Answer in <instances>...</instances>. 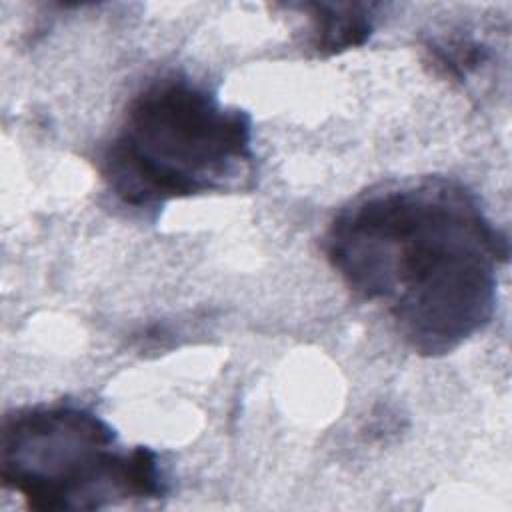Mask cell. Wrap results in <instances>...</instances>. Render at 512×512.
Returning <instances> with one entry per match:
<instances>
[{
    "label": "cell",
    "instance_id": "4",
    "mask_svg": "<svg viewBox=\"0 0 512 512\" xmlns=\"http://www.w3.org/2000/svg\"><path fill=\"white\" fill-rule=\"evenodd\" d=\"M302 10L310 22V46L318 56H334L362 46L374 32L378 4L372 2H306Z\"/></svg>",
    "mask_w": 512,
    "mask_h": 512
},
{
    "label": "cell",
    "instance_id": "1",
    "mask_svg": "<svg viewBox=\"0 0 512 512\" xmlns=\"http://www.w3.org/2000/svg\"><path fill=\"white\" fill-rule=\"evenodd\" d=\"M322 248L346 288L382 308L422 356H444L490 324L510 254L480 198L446 176L358 194L334 214Z\"/></svg>",
    "mask_w": 512,
    "mask_h": 512
},
{
    "label": "cell",
    "instance_id": "3",
    "mask_svg": "<svg viewBox=\"0 0 512 512\" xmlns=\"http://www.w3.org/2000/svg\"><path fill=\"white\" fill-rule=\"evenodd\" d=\"M0 478L42 512L94 510L166 492L156 452L122 448L106 420L74 402L34 404L4 416Z\"/></svg>",
    "mask_w": 512,
    "mask_h": 512
},
{
    "label": "cell",
    "instance_id": "2",
    "mask_svg": "<svg viewBox=\"0 0 512 512\" xmlns=\"http://www.w3.org/2000/svg\"><path fill=\"white\" fill-rule=\"evenodd\" d=\"M252 120L206 86L170 74L146 84L106 144L100 174L126 206L232 190L252 170Z\"/></svg>",
    "mask_w": 512,
    "mask_h": 512
}]
</instances>
